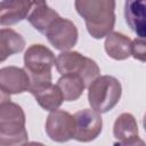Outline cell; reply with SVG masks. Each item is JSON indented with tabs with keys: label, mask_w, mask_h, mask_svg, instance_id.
I'll use <instances>...</instances> for the list:
<instances>
[{
	"label": "cell",
	"mask_w": 146,
	"mask_h": 146,
	"mask_svg": "<svg viewBox=\"0 0 146 146\" xmlns=\"http://www.w3.org/2000/svg\"><path fill=\"white\" fill-rule=\"evenodd\" d=\"M46 132L56 143H66L74 136V117L64 110L50 112L46 121Z\"/></svg>",
	"instance_id": "obj_8"
},
{
	"label": "cell",
	"mask_w": 146,
	"mask_h": 146,
	"mask_svg": "<svg viewBox=\"0 0 146 146\" xmlns=\"http://www.w3.org/2000/svg\"><path fill=\"white\" fill-rule=\"evenodd\" d=\"M57 87L59 88L63 99L65 102H74L81 97L86 84L83 80L78 75H62L57 81Z\"/></svg>",
	"instance_id": "obj_16"
},
{
	"label": "cell",
	"mask_w": 146,
	"mask_h": 146,
	"mask_svg": "<svg viewBox=\"0 0 146 146\" xmlns=\"http://www.w3.org/2000/svg\"><path fill=\"white\" fill-rule=\"evenodd\" d=\"M9 100H10V95L6 94L5 91H2L0 89V105L3 104V103H6V102H9Z\"/></svg>",
	"instance_id": "obj_20"
},
{
	"label": "cell",
	"mask_w": 146,
	"mask_h": 146,
	"mask_svg": "<svg viewBox=\"0 0 146 146\" xmlns=\"http://www.w3.org/2000/svg\"><path fill=\"white\" fill-rule=\"evenodd\" d=\"M32 95L34 96L36 103L44 111L48 112H54L58 110L64 100L59 88L57 87V84H52V83L39 89Z\"/></svg>",
	"instance_id": "obj_15"
},
{
	"label": "cell",
	"mask_w": 146,
	"mask_h": 146,
	"mask_svg": "<svg viewBox=\"0 0 146 146\" xmlns=\"http://www.w3.org/2000/svg\"><path fill=\"white\" fill-rule=\"evenodd\" d=\"M113 135L115 143H122L131 137L138 136V123L130 113L120 114L113 125Z\"/></svg>",
	"instance_id": "obj_17"
},
{
	"label": "cell",
	"mask_w": 146,
	"mask_h": 146,
	"mask_svg": "<svg viewBox=\"0 0 146 146\" xmlns=\"http://www.w3.org/2000/svg\"><path fill=\"white\" fill-rule=\"evenodd\" d=\"M25 47V40L13 29H0V63L9 56L21 52Z\"/></svg>",
	"instance_id": "obj_14"
},
{
	"label": "cell",
	"mask_w": 146,
	"mask_h": 146,
	"mask_svg": "<svg viewBox=\"0 0 146 146\" xmlns=\"http://www.w3.org/2000/svg\"><path fill=\"white\" fill-rule=\"evenodd\" d=\"M74 136L73 138L81 143L95 140L102 132L103 119L100 114L91 108H84L74 115Z\"/></svg>",
	"instance_id": "obj_7"
},
{
	"label": "cell",
	"mask_w": 146,
	"mask_h": 146,
	"mask_svg": "<svg viewBox=\"0 0 146 146\" xmlns=\"http://www.w3.org/2000/svg\"><path fill=\"white\" fill-rule=\"evenodd\" d=\"M113 146H146V145H145V141L139 136H135L122 143H114Z\"/></svg>",
	"instance_id": "obj_19"
},
{
	"label": "cell",
	"mask_w": 146,
	"mask_h": 146,
	"mask_svg": "<svg viewBox=\"0 0 146 146\" xmlns=\"http://www.w3.org/2000/svg\"><path fill=\"white\" fill-rule=\"evenodd\" d=\"M59 17L58 13L44 1H33L31 10L26 17L29 23L40 33L44 34L48 27Z\"/></svg>",
	"instance_id": "obj_10"
},
{
	"label": "cell",
	"mask_w": 146,
	"mask_h": 146,
	"mask_svg": "<svg viewBox=\"0 0 146 146\" xmlns=\"http://www.w3.org/2000/svg\"><path fill=\"white\" fill-rule=\"evenodd\" d=\"M30 79L24 68L5 66L0 68V89L8 95L29 91Z\"/></svg>",
	"instance_id": "obj_9"
},
{
	"label": "cell",
	"mask_w": 146,
	"mask_h": 146,
	"mask_svg": "<svg viewBox=\"0 0 146 146\" xmlns=\"http://www.w3.org/2000/svg\"><path fill=\"white\" fill-rule=\"evenodd\" d=\"M106 54L115 60H124L131 56V39L120 32H111L104 42Z\"/></svg>",
	"instance_id": "obj_12"
},
{
	"label": "cell",
	"mask_w": 146,
	"mask_h": 146,
	"mask_svg": "<svg viewBox=\"0 0 146 146\" xmlns=\"http://www.w3.org/2000/svg\"><path fill=\"white\" fill-rule=\"evenodd\" d=\"M32 7V1L5 0L0 1V25H14L26 19Z\"/></svg>",
	"instance_id": "obj_11"
},
{
	"label": "cell",
	"mask_w": 146,
	"mask_h": 146,
	"mask_svg": "<svg viewBox=\"0 0 146 146\" xmlns=\"http://www.w3.org/2000/svg\"><path fill=\"white\" fill-rule=\"evenodd\" d=\"M115 1L113 0H76V13L84 19L88 33L94 39L107 36L115 25Z\"/></svg>",
	"instance_id": "obj_1"
},
{
	"label": "cell",
	"mask_w": 146,
	"mask_h": 146,
	"mask_svg": "<svg viewBox=\"0 0 146 146\" xmlns=\"http://www.w3.org/2000/svg\"><path fill=\"white\" fill-rule=\"evenodd\" d=\"M23 108L9 100L0 105V146H22L29 141Z\"/></svg>",
	"instance_id": "obj_3"
},
{
	"label": "cell",
	"mask_w": 146,
	"mask_h": 146,
	"mask_svg": "<svg viewBox=\"0 0 146 146\" xmlns=\"http://www.w3.org/2000/svg\"><path fill=\"white\" fill-rule=\"evenodd\" d=\"M22 146H46V145H43L42 143H39V141H27Z\"/></svg>",
	"instance_id": "obj_21"
},
{
	"label": "cell",
	"mask_w": 146,
	"mask_h": 146,
	"mask_svg": "<svg viewBox=\"0 0 146 146\" xmlns=\"http://www.w3.org/2000/svg\"><path fill=\"white\" fill-rule=\"evenodd\" d=\"M55 55L41 43L31 44L24 54V70L30 79L29 91L34 94L51 83V68L55 66Z\"/></svg>",
	"instance_id": "obj_2"
},
{
	"label": "cell",
	"mask_w": 146,
	"mask_h": 146,
	"mask_svg": "<svg viewBox=\"0 0 146 146\" xmlns=\"http://www.w3.org/2000/svg\"><path fill=\"white\" fill-rule=\"evenodd\" d=\"M145 47L146 46L144 39L136 38L135 40H131V56L140 62H145V55H146Z\"/></svg>",
	"instance_id": "obj_18"
},
{
	"label": "cell",
	"mask_w": 146,
	"mask_h": 146,
	"mask_svg": "<svg viewBox=\"0 0 146 146\" xmlns=\"http://www.w3.org/2000/svg\"><path fill=\"white\" fill-rule=\"evenodd\" d=\"M55 67L60 75H78L86 87H88L96 78L99 76L100 70L97 63L80 54L79 51H62L55 60Z\"/></svg>",
	"instance_id": "obj_5"
},
{
	"label": "cell",
	"mask_w": 146,
	"mask_h": 146,
	"mask_svg": "<svg viewBox=\"0 0 146 146\" xmlns=\"http://www.w3.org/2000/svg\"><path fill=\"white\" fill-rule=\"evenodd\" d=\"M122 87L120 81L112 75H99L88 86V102L91 110L107 113L120 102Z\"/></svg>",
	"instance_id": "obj_4"
},
{
	"label": "cell",
	"mask_w": 146,
	"mask_h": 146,
	"mask_svg": "<svg viewBox=\"0 0 146 146\" xmlns=\"http://www.w3.org/2000/svg\"><path fill=\"white\" fill-rule=\"evenodd\" d=\"M124 17L130 29L140 38L145 36V2L144 1H125Z\"/></svg>",
	"instance_id": "obj_13"
},
{
	"label": "cell",
	"mask_w": 146,
	"mask_h": 146,
	"mask_svg": "<svg viewBox=\"0 0 146 146\" xmlns=\"http://www.w3.org/2000/svg\"><path fill=\"white\" fill-rule=\"evenodd\" d=\"M44 35L49 43L56 49L60 51H68L76 44L79 32L72 21L59 16L48 27Z\"/></svg>",
	"instance_id": "obj_6"
}]
</instances>
